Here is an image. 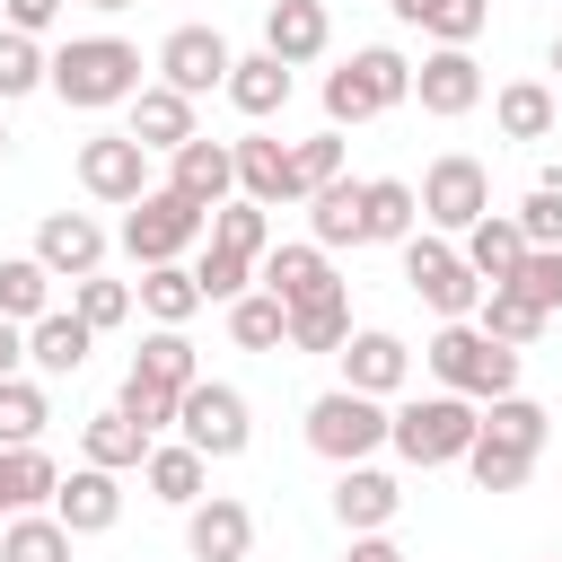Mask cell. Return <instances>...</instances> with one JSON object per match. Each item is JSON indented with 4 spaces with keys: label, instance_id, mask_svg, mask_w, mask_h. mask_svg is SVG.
<instances>
[{
    "label": "cell",
    "instance_id": "obj_24",
    "mask_svg": "<svg viewBox=\"0 0 562 562\" xmlns=\"http://www.w3.org/2000/svg\"><path fill=\"white\" fill-rule=\"evenodd\" d=\"M360 184H369V176H334V184H316V193H307V237H316L325 255H342V246H369Z\"/></svg>",
    "mask_w": 562,
    "mask_h": 562
},
{
    "label": "cell",
    "instance_id": "obj_34",
    "mask_svg": "<svg viewBox=\"0 0 562 562\" xmlns=\"http://www.w3.org/2000/svg\"><path fill=\"white\" fill-rule=\"evenodd\" d=\"M536 457H544V448H527V439L474 430V448H465V474H474V492H518V483L536 474Z\"/></svg>",
    "mask_w": 562,
    "mask_h": 562
},
{
    "label": "cell",
    "instance_id": "obj_2",
    "mask_svg": "<svg viewBox=\"0 0 562 562\" xmlns=\"http://www.w3.org/2000/svg\"><path fill=\"white\" fill-rule=\"evenodd\" d=\"M474 430H483V404L474 395H448V386H430V395H404L395 404V430H386V448L404 457V465H465V448H474Z\"/></svg>",
    "mask_w": 562,
    "mask_h": 562
},
{
    "label": "cell",
    "instance_id": "obj_5",
    "mask_svg": "<svg viewBox=\"0 0 562 562\" xmlns=\"http://www.w3.org/2000/svg\"><path fill=\"white\" fill-rule=\"evenodd\" d=\"M404 290H413L439 325L483 307V272H474V263H465V246H457V237H439V228H413V237H404Z\"/></svg>",
    "mask_w": 562,
    "mask_h": 562
},
{
    "label": "cell",
    "instance_id": "obj_6",
    "mask_svg": "<svg viewBox=\"0 0 562 562\" xmlns=\"http://www.w3.org/2000/svg\"><path fill=\"white\" fill-rule=\"evenodd\" d=\"M386 430H395L386 395H360V386H325V395L307 404V448H316L325 465H360V457H378V448H386Z\"/></svg>",
    "mask_w": 562,
    "mask_h": 562
},
{
    "label": "cell",
    "instance_id": "obj_53",
    "mask_svg": "<svg viewBox=\"0 0 562 562\" xmlns=\"http://www.w3.org/2000/svg\"><path fill=\"white\" fill-rule=\"evenodd\" d=\"M79 9H105V18H114V9H132V0H79Z\"/></svg>",
    "mask_w": 562,
    "mask_h": 562
},
{
    "label": "cell",
    "instance_id": "obj_38",
    "mask_svg": "<svg viewBox=\"0 0 562 562\" xmlns=\"http://www.w3.org/2000/svg\"><path fill=\"white\" fill-rule=\"evenodd\" d=\"M0 562H70V527L53 509H18L0 518Z\"/></svg>",
    "mask_w": 562,
    "mask_h": 562
},
{
    "label": "cell",
    "instance_id": "obj_48",
    "mask_svg": "<svg viewBox=\"0 0 562 562\" xmlns=\"http://www.w3.org/2000/svg\"><path fill=\"white\" fill-rule=\"evenodd\" d=\"M518 228H527V246H562V176H544V184L518 202Z\"/></svg>",
    "mask_w": 562,
    "mask_h": 562
},
{
    "label": "cell",
    "instance_id": "obj_21",
    "mask_svg": "<svg viewBox=\"0 0 562 562\" xmlns=\"http://www.w3.org/2000/svg\"><path fill=\"white\" fill-rule=\"evenodd\" d=\"M123 132H132V140H140L149 158H167V149H184V140L202 132V123H193V97H184V88L149 79V88L132 97V123H123Z\"/></svg>",
    "mask_w": 562,
    "mask_h": 562
},
{
    "label": "cell",
    "instance_id": "obj_56",
    "mask_svg": "<svg viewBox=\"0 0 562 562\" xmlns=\"http://www.w3.org/2000/svg\"><path fill=\"white\" fill-rule=\"evenodd\" d=\"M544 562H562V553H544Z\"/></svg>",
    "mask_w": 562,
    "mask_h": 562
},
{
    "label": "cell",
    "instance_id": "obj_46",
    "mask_svg": "<svg viewBox=\"0 0 562 562\" xmlns=\"http://www.w3.org/2000/svg\"><path fill=\"white\" fill-rule=\"evenodd\" d=\"M114 404L158 439V430H176V404H184V395H176V386H158V378H140V369H123V395H114Z\"/></svg>",
    "mask_w": 562,
    "mask_h": 562
},
{
    "label": "cell",
    "instance_id": "obj_29",
    "mask_svg": "<svg viewBox=\"0 0 562 562\" xmlns=\"http://www.w3.org/2000/svg\"><path fill=\"white\" fill-rule=\"evenodd\" d=\"M360 211H369V246H404V237L422 228V184L369 176V184H360Z\"/></svg>",
    "mask_w": 562,
    "mask_h": 562
},
{
    "label": "cell",
    "instance_id": "obj_9",
    "mask_svg": "<svg viewBox=\"0 0 562 562\" xmlns=\"http://www.w3.org/2000/svg\"><path fill=\"white\" fill-rule=\"evenodd\" d=\"M483 211H492V167H483V158L448 149V158H430V167H422V228L465 237Z\"/></svg>",
    "mask_w": 562,
    "mask_h": 562
},
{
    "label": "cell",
    "instance_id": "obj_14",
    "mask_svg": "<svg viewBox=\"0 0 562 562\" xmlns=\"http://www.w3.org/2000/svg\"><path fill=\"white\" fill-rule=\"evenodd\" d=\"M184 553H193V562H246V553H255V509L228 501V492H202V501L184 509Z\"/></svg>",
    "mask_w": 562,
    "mask_h": 562
},
{
    "label": "cell",
    "instance_id": "obj_55",
    "mask_svg": "<svg viewBox=\"0 0 562 562\" xmlns=\"http://www.w3.org/2000/svg\"><path fill=\"white\" fill-rule=\"evenodd\" d=\"M0 158H9V123H0Z\"/></svg>",
    "mask_w": 562,
    "mask_h": 562
},
{
    "label": "cell",
    "instance_id": "obj_28",
    "mask_svg": "<svg viewBox=\"0 0 562 562\" xmlns=\"http://www.w3.org/2000/svg\"><path fill=\"white\" fill-rule=\"evenodd\" d=\"M132 299H140V316H149V325H193V316L211 307V299H202V281H193V263H140Z\"/></svg>",
    "mask_w": 562,
    "mask_h": 562
},
{
    "label": "cell",
    "instance_id": "obj_18",
    "mask_svg": "<svg viewBox=\"0 0 562 562\" xmlns=\"http://www.w3.org/2000/svg\"><path fill=\"white\" fill-rule=\"evenodd\" d=\"M334 360H342V386H360V395H404V378H413V351L386 325H360Z\"/></svg>",
    "mask_w": 562,
    "mask_h": 562
},
{
    "label": "cell",
    "instance_id": "obj_36",
    "mask_svg": "<svg viewBox=\"0 0 562 562\" xmlns=\"http://www.w3.org/2000/svg\"><path fill=\"white\" fill-rule=\"evenodd\" d=\"M492 123H501V140H553V88L544 79H509L492 97Z\"/></svg>",
    "mask_w": 562,
    "mask_h": 562
},
{
    "label": "cell",
    "instance_id": "obj_31",
    "mask_svg": "<svg viewBox=\"0 0 562 562\" xmlns=\"http://www.w3.org/2000/svg\"><path fill=\"white\" fill-rule=\"evenodd\" d=\"M53 492H61V465H53L44 448H0V518L53 509Z\"/></svg>",
    "mask_w": 562,
    "mask_h": 562
},
{
    "label": "cell",
    "instance_id": "obj_47",
    "mask_svg": "<svg viewBox=\"0 0 562 562\" xmlns=\"http://www.w3.org/2000/svg\"><path fill=\"white\" fill-rule=\"evenodd\" d=\"M290 167H299V202H307L316 184H334V176H342V132L325 123V132H307V140H290Z\"/></svg>",
    "mask_w": 562,
    "mask_h": 562
},
{
    "label": "cell",
    "instance_id": "obj_25",
    "mask_svg": "<svg viewBox=\"0 0 562 562\" xmlns=\"http://www.w3.org/2000/svg\"><path fill=\"white\" fill-rule=\"evenodd\" d=\"M140 483H149V501H167V509H193V501H202V483H211V457H202L193 439H149V457H140Z\"/></svg>",
    "mask_w": 562,
    "mask_h": 562
},
{
    "label": "cell",
    "instance_id": "obj_7",
    "mask_svg": "<svg viewBox=\"0 0 562 562\" xmlns=\"http://www.w3.org/2000/svg\"><path fill=\"white\" fill-rule=\"evenodd\" d=\"M202 237H211V211L184 202L176 184H149V193L123 211V255H132V263H184Z\"/></svg>",
    "mask_w": 562,
    "mask_h": 562
},
{
    "label": "cell",
    "instance_id": "obj_30",
    "mask_svg": "<svg viewBox=\"0 0 562 562\" xmlns=\"http://www.w3.org/2000/svg\"><path fill=\"white\" fill-rule=\"evenodd\" d=\"M79 457H88V465H114V474H132V465L149 457V430H140L123 404H105V413H88V422H79Z\"/></svg>",
    "mask_w": 562,
    "mask_h": 562
},
{
    "label": "cell",
    "instance_id": "obj_22",
    "mask_svg": "<svg viewBox=\"0 0 562 562\" xmlns=\"http://www.w3.org/2000/svg\"><path fill=\"white\" fill-rule=\"evenodd\" d=\"M325 44H334V18H325V0H263V53H281L290 70H307Z\"/></svg>",
    "mask_w": 562,
    "mask_h": 562
},
{
    "label": "cell",
    "instance_id": "obj_4",
    "mask_svg": "<svg viewBox=\"0 0 562 562\" xmlns=\"http://www.w3.org/2000/svg\"><path fill=\"white\" fill-rule=\"evenodd\" d=\"M413 97V61L395 53V44H360L342 70H325V123L342 132V123H378V114H395Z\"/></svg>",
    "mask_w": 562,
    "mask_h": 562
},
{
    "label": "cell",
    "instance_id": "obj_1",
    "mask_svg": "<svg viewBox=\"0 0 562 562\" xmlns=\"http://www.w3.org/2000/svg\"><path fill=\"white\" fill-rule=\"evenodd\" d=\"M149 79H140V44L123 35H70L53 44V97L79 105V114H105V105H132Z\"/></svg>",
    "mask_w": 562,
    "mask_h": 562
},
{
    "label": "cell",
    "instance_id": "obj_37",
    "mask_svg": "<svg viewBox=\"0 0 562 562\" xmlns=\"http://www.w3.org/2000/svg\"><path fill=\"white\" fill-rule=\"evenodd\" d=\"M44 422H53V395H44V378H0V448H35L44 439Z\"/></svg>",
    "mask_w": 562,
    "mask_h": 562
},
{
    "label": "cell",
    "instance_id": "obj_43",
    "mask_svg": "<svg viewBox=\"0 0 562 562\" xmlns=\"http://www.w3.org/2000/svg\"><path fill=\"white\" fill-rule=\"evenodd\" d=\"M202 246H228V255H255V263H263V246H272V220H263V202L228 193V202L211 211V237H202Z\"/></svg>",
    "mask_w": 562,
    "mask_h": 562
},
{
    "label": "cell",
    "instance_id": "obj_35",
    "mask_svg": "<svg viewBox=\"0 0 562 562\" xmlns=\"http://www.w3.org/2000/svg\"><path fill=\"white\" fill-rule=\"evenodd\" d=\"M228 342L237 351H290V307L255 281L246 299H228Z\"/></svg>",
    "mask_w": 562,
    "mask_h": 562
},
{
    "label": "cell",
    "instance_id": "obj_16",
    "mask_svg": "<svg viewBox=\"0 0 562 562\" xmlns=\"http://www.w3.org/2000/svg\"><path fill=\"white\" fill-rule=\"evenodd\" d=\"M53 518H61L70 536H105V527L123 518V474H114V465H88V457H79V465L61 474V492H53Z\"/></svg>",
    "mask_w": 562,
    "mask_h": 562
},
{
    "label": "cell",
    "instance_id": "obj_54",
    "mask_svg": "<svg viewBox=\"0 0 562 562\" xmlns=\"http://www.w3.org/2000/svg\"><path fill=\"white\" fill-rule=\"evenodd\" d=\"M553 79H562V35H553Z\"/></svg>",
    "mask_w": 562,
    "mask_h": 562
},
{
    "label": "cell",
    "instance_id": "obj_19",
    "mask_svg": "<svg viewBox=\"0 0 562 562\" xmlns=\"http://www.w3.org/2000/svg\"><path fill=\"white\" fill-rule=\"evenodd\" d=\"M404 509V483L386 474V465H334V518H342V536H369V527H386Z\"/></svg>",
    "mask_w": 562,
    "mask_h": 562
},
{
    "label": "cell",
    "instance_id": "obj_8",
    "mask_svg": "<svg viewBox=\"0 0 562 562\" xmlns=\"http://www.w3.org/2000/svg\"><path fill=\"white\" fill-rule=\"evenodd\" d=\"M176 430H184L211 465H228V457H246V439H255V404H246L228 378H193L184 404H176Z\"/></svg>",
    "mask_w": 562,
    "mask_h": 562
},
{
    "label": "cell",
    "instance_id": "obj_26",
    "mask_svg": "<svg viewBox=\"0 0 562 562\" xmlns=\"http://www.w3.org/2000/svg\"><path fill=\"white\" fill-rule=\"evenodd\" d=\"M290 88H299V79H290V61H281V53H237V70H228V88H220V97H228L246 123H263V114H281V105H290Z\"/></svg>",
    "mask_w": 562,
    "mask_h": 562
},
{
    "label": "cell",
    "instance_id": "obj_3",
    "mask_svg": "<svg viewBox=\"0 0 562 562\" xmlns=\"http://www.w3.org/2000/svg\"><path fill=\"white\" fill-rule=\"evenodd\" d=\"M422 360H430V378H439L448 395H474V404L518 395V351H509V342H492L474 316H448V325L422 342Z\"/></svg>",
    "mask_w": 562,
    "mask_h": 562
},
{
    "label": "cell",
    "instance_id": "obj_27",
    "mask_svg": "<svg viewBox=\"0 0 562 562\" xmlns=\"http://www.w3.org/2000/svg\"><path fill=\"white\" fill-rule=\"evenodd\" d=\"M457 246H465V263L483 272V290H492V281H518V263H527V228H518V211H483Z\"/></svg>",
    "mask_w": 562,
    "mask_h": 562
},
{
    "label": "cell",
    "instance_id": "obj_23",
    "mask_svg": "<svg viewBox=\"0 0 562 562\" xmlns=\"http://www.w3.org/2000/svg\"><path fill=\"white\" fill-rule=\"evenodd\" d=\"M237 193H246V202H263V211L299 202V167H290V140H272V132H246V140H237Z\"/></svg>",
    "mask_w": 562,
    "mask_h": 562
},
{
    "label": "cell",
    "instance_id": "obj_17",
    "mask_svg": "<svg viewBox=\"0 0 562 562\" xmlns=\"http://www.w3.org/2000/svg\"><path fill=\"white\" fill-rule=\"evenodd\" d=\"M88 351H97V325H88L79 307H44V316L26 325V369H35V378H79Z\"/></svg>",
    "mask_w": 562,
    "mask_h": 562
},
{
    "label": "cell",
    "instance_id": "obj_15",
    "mask_svg": "<svg viewBox=\"0 0 562 562\" xmlns=\"http://www.w3.org/2000/svg\"><path fill=\"white\" fill-rule=\"evenodd\" d=\"M167 184H176L184 202L220 211V202L237 193V140H211V132H193L184 149H167Z\"/></svg>",
    "mask_w": 562,
    "mask_h": 562
},
{
    "label": "cell",
    "instance_id": "obj_44",
    "mask_svg": "<svg viewBox=\"0 0 562 562\" xmlns=\"http://www.w3.org/2000/svg\"><path fill=\"white\" fill-rule=\"evenodd\" d=\"M193 281H202V299H220V307H228V299H246V290H255V255L202 246V255H193Z\"/></svg>",
    "mask_w": 562,
    "mask_h": 562
},
{
    "label": "cell",
    "instance_id": "obj_52",
    "mask_svg": "<svg viewBox=\"0 0 562 562\" xmlns=\"http://www.w3.org/2000/svg\"><path fill=\"white\" fill-rule=\"evenodd\" d=\"M342 562H404V553L386 544V527H369V536H351V553H342Z\"/></svg>",
    "mask_w": 562,
    "mask_h": 562
},
{
    "label": "cell",
    "instance_id": "obj_32",
    "mask_svg": "<svg viewBox=\"0 0 562 562\" xmlns=\"http://www.w3.org/2000/svg\"><path fill=\"white\" fill-rule=\"evenodd\" d=\"M395 26H422L430 44H474L492 26V0H386Z\"/></svg>",
    "mask_w": 562,
    "mask_h": 562
},
{
    "label": "cell",
    "instance_id": "obj_51",
    "mask_svg": "<svg viewBox=\"0 0 562 562\" xmlns=\"http://www.w3.org/2000/svg\"><path fill=\"white\" fill-rule=\"evenodd\" d=\"M18 369H26V325L0 316V378H18Z\"/></svg>",
    "mask_w": 562,
    "mask_h": 562
},
{
    "label": "cell",
    "instance_id": "obj_11",
    "mask_svg": "<svg viewBox=\"0 0 562 562\" xmlns=\"http://www.w3.org/2000/svg\"><path fill=\"white\" fill-rule=\"evenodd\" d=\"M413 97H422V114H439V123L474 114V105H483V61H474V44H430V53L413 61Z\"/></svg>",
    "mask_w": 562,
    "mask_h": 562
},
{
    "label": "cell",
    "instance_id": "obj_41",
    "mask_svg": "<svg viewBox=\"0 0 562 562\" xmlns=\"http://www.w3.org/2000/svg\"><path fill=\"white\" fill-rule=\"evenodd\" d=\"M35 88H53V53H44V35L0 26V105H18V97H35Z\"/></svg>",
    "mask_w": 562,
    "mask_h": 562
},
{
    "label": "cell",
    "instance_id": "obj_10",
    "mask_svg": "<svg viewBox=\"0 0 562 562\" xmlns=\"http://www.w3.org/2000/svg\"><path fill=\"white\" fill-rule=\"evenodd\" d=\"M79 193L132 211V202L149 193V149H140L132 132H97V140H79Z\"/></svg>",
    "mask_w": 562,
    "mask_h": 562
},
{
    "label": "cell",
    "instance_id": "obj_40",
    "mask_svg": "<svg viewBox=\"0 0 562 562\" xmlns=\"http://www.w3.org/2000/svg\"><path fill=\"white\" fill-rule=\"evenodd\" d=\"M44 307H53V263L44 255H0V316L35 325Z\"/></svg>",
    "mask_w": 562,
    "mask_h": 562
},
{
    "label": "cell",
    "instance_id": "obj_39",
    "mask_svg": "<svg viewBox=\"0 0 562 562\" xmlns=\"http://www.w3.org/2000/svg\"><path fill=\"white\" fill-rule=\"evenodd\" d=\"M351 342V290H325L307 307H290V351H342Z\"/></svg>",
    "mask_w": 562,
    "mask_h": 562
},
{
    "label": "cell",
    "instance_id": "obj_33",
    "mask_svg": "<svg viewBox=\"0 0 562 562\" xmlns=\"http://www.w3.org/2000/svg\"><path fill=\"white\" fill-rule=\"evenodd\" d=\"M474 325H483L492 342H509V351H527V342H536V334H544L553 316H544V307H536V299H527L518 281H492V290H483V307H474Z\"/></svg>",
    "mask_w": 562,
    "mask_h": 562
},
{
    "label": "cell",
    "instance_id": "obj_42",
    "mask_svg": "<svg viewBox=\"0 0 562 562\" xmlns=\"http://www.w3.org/2000/svg\"><path fill=\"white\" fill-rule=\"evenodd\" d=\"M132 369L140 378H158V386H193L202 378V360H193V342H184V325H158V334H140V351H132Z\"/></svg>",
    "mask_w": 562,
    "mask_h": 562
},
{
    "label": "cell",
    "instance_id": "obj_49",
    "mask_svg": "<svg viewBox=\"0 0 562 562\" xmlns=\"http://www.w3.org/2000/svg\"><path fill=\"white\" fill-rule=\"evenodd\" d=\"M518 290H527L544 316H562V246H527V263H518Z\"/></svg>",
    "mask_w": 562,
    "mask_h": 562
},
{
    "label": "cell",
    "instance_id": "obj_45",
    "mask_svg": "<svg viewBox=\"0 0 562 562\" xmlns=\"http://www.w3.org/2000/svg\"><path fill=\"white\" fill-rule=\"evenodd\" d=\"M70 307H79L97 334H114V325H123L140 299H132V281H105V272H88V281H70Z\"/></svg>",
    "mask_w": 562,
    "mask_h": 562
},
{
    "label": "cell",
    "instance_id": "obj_20",
    "mask_svg": "<svg viewBox=\"0 0 562 562\" xmlns=\"http://www.w3.org/2000/svg\"><path fill=\"white\" fill-rule=\"evenodd\" d=\"M35 255L53 263V281H88V272H105V228L88 211H44Z\"/></svg>",
    "mask_w": 562,
    "mask_h": 562
},
{
    "label": "cell",
    "instance_id": "obj_12",
    "mask_svg": "<svg viewBox=\"0 0 562 562\" xmlns=\"http://www.w3.org/2000/svg\"><path fill=\"white\" fill-rule=\"evenodd\" d=\"M167 88H184V97H211V88H228V70H237V53H228V35L220 26H176L167 44H158V61H149Z\"/></svg>",
    "mask_w": 562,
    "mask_h": 562
},
{
    "label": "cell",
    "instance_id": "obj_13",
    "mask_svg": "<svg viewBox=\"0 0 562 562\" xmlns=\"http://www.w3.org/2000/svg\"><path fill=\"white\" fill-rule=\"evenodd\" d=\"M255 281L281 299V307H307V299H325V290H342V272H334V255L316 246V237H281V246H263V263H255Z\"/></svg>",
    "mask_w": 562,
    "mask_h": 562
},
{
    "label": "cell",
    "instance_id": "obj_50",
    "mask_svg": "<svg viewBox=\"0 0 562 562\" xmlns=\"http://www.w3.org/2000/svg\"><path fill=\"white\" fill-rule=\"evenodd\" d=\"M61 9H70V0H0V26H18V35H53Z\"/></svg>",
    "mask_w": 562,
    "mask_h": 562
}]
</instances>
